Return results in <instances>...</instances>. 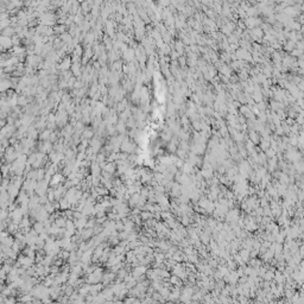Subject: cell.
Masks as SVG:
<instances>
[{
    "mask_svg": "<svg viewBox=\"0 0 304 304\" xmlns=\"http://www.w3.org/2000/svg\"><path fill=\"white\" fill-rule=\"evenodd\" d=\"M71 65H73V59L69 56H64L62 58V61L59 62V64L57 65V68L61 69L62 71H67L71 68Z\"/></svg>",
    "mask_w": 304,
    "mask_h": 304,
    "instance_id": "obj_1",
    "label": "cell"
},
{
    "mask_svg": "<svg viewBox=\"0 0 304 304\" xmlns=\"http://www.w3.org/2000/svg\"><path fill=\"white\" fill-rule=\"evenodd\" d=\"M140 216H141V219H143V220H147V219H150V217H151L152 214H151V213H141V215H140Z\"/></svg>",
    "mask_w": 304,
    "mask_h": 304,
    "instance_id": "obj_4",
    "label": "cell"
},
{
    "mask_svg": "<svg viewBox=\"0 0 304 304\" xmlns=\"http://www.w3.org/2000/svg\"><path fill=\"white\" fill-rule=\"evenodd\" d=\"M12 39L10 37H5V36H2L1 37V48H2V50H5V49H7V48H10V46H12Z\"/></svg>",
    "mask_w": 304,
    "mask_h": 304,
    "instance_id": "obj_3",
    "label": "cell"
},
{
    "mask_svg": "<svg viewBox=\"0 0 304 304\" xmlns=\"http://www.w3.org/2000/svg\"><path fill=\"white\" fill-rule=\"evenodd\" d=\"M62 179H63V176H62L61 173H55V175L51 177L50 185H52V187H58Z\"/></svg>",
    "mask_w": 304,
    "mask_h": 304,
    "instance_id": "obj_2",
    "label": "cell"
}]
</instances>
